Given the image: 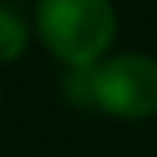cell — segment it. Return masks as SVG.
<instances>
[{
  "instance_id": "cell-1",
  "label": "cell",
  "mask_w": 157,
  "mask_h": 157,
  "mask_svg": "<svg viewBox=\"0 0 157 157\" xmlns=\"http://www.w3.org/2000/svg\"><path fill=\"white\" fill-rule=\"evenodd\" d=\"M35 32L70 70H91L108 56L119 32L112 0H39Z\"/></svg>"
},
{
  "instance_id": "cell-2",
  "label": "cell",
  "mask_w": 157,
  "mask_h": 157,
  "mask_svg": "<svg viewBox=\"0 0 157 157\" xmlns=\"http://www.w3.org/2000/svg\"><path fill=\"white\" fill-rule=\"evenodd\" d=\"M91 105L140 122L157 115V59L147 52H119L91 67Z\"/></svg>"
},
{
  "instance_id": "cell-3",
  "label": "cell",
  "mask_w": 157,
  "mask_h": 157,
  "mask_svg": "<svg viewBox=\"0 0 157 157\" xmlns=\"http://www.w3.org/2000/svg\"><path fill=\"white\" fill-rule=\"evenodd\" d=\"M28 49V17L21 4H0V63H17Z\"/></svg>"
}]
</instances>
